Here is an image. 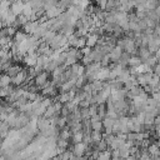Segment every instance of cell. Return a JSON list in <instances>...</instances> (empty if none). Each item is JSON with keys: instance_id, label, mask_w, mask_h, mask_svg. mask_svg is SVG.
Listing matches in <instances>:
<instances>
[{"instance_id": "1", "label": "cell", "mask_w": 160, "mask_h": 160, "mask_svg": "<svg viewBox=\"0 0 160 160\" xmlns=\"http://www.w3.org/2000/svg\"><path fill=\"white\" fill-rule=\"evenodd\" d=\"M87 145L82 141V143H76V144H74V146H73V154L75 155V156H83L84 155V153L87 151Z\"/></svg>"}, {"instance_id": "2", "label": "cell", "mask_w": 160, "mask_h": 160, "mask_svg": "<svg viewBox=\"0 0 160 160\" xmlns=\"http://www.w3.org/2000/svg\"><path fill=\"white\" fill-rule=\"evenodd\" d=\"M90 128H92L93 131H101V129H103L101 120L100 121H93V123H90Z\"/></svg>"}, {"instance_id": "3", "label": "cell", "mask_w": 160, "mask_h": 160, "mask_svg": "<svg viewBox=\"0 0 160 160\" xmlns=\"http://www.w3.org/2000/svg\"><path fill=\"white\" fill-rule=\"evenodd\" d=\"M83 138H84V133H83V131H78V133H74V134H73L74 144H76V143H82V141H83Z\"/></svg>"}]
</instances>
